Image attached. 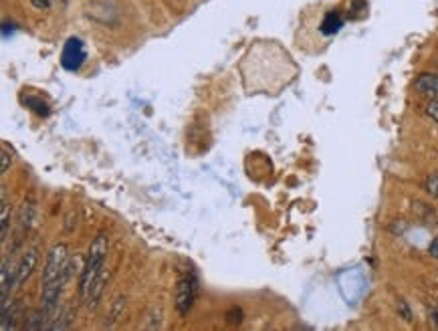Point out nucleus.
I'll return each mask as SVG.
<instances>
[{"mask_svg":"<svg viewBox=\"0 0 438 331\" xmlns=\"http://www.w3.org/2000/svg\"><path fill=\"white\" fill-rule=\"evenodd\" d=\"M87 59V49L83 45L81 39H69L63 47V53H61V65L65 67L67 71H79L83 63Z\"/></svg>","mask_w":438,"mask_h":331,"instance_id":"nucleus-4","label":"nucleus"},{"mask_svg":"<svg viewBox=\"0 0 438 331\" xmlns=\"http://www.w3.org/2000/svg\"><path fill=\"white\" fill-rule=\"evenodd\" d=\"M25 103H27L35 113H39V116H49V106L47 103H43V99H39V97H33V95H28L27 99H25Z\"/></svg>","mask_w":438,"mask_h":331,"instance_id":"nucleus-10","label":"nucleus"},{"mask_svg":"<svg viewBox=\"0 0 438 331\" xmlns=\"http://www.w3.org/2000/svg\"><path fill=\"white\" fill-rule=\"evenodd\" d=\"M0 223H2V242L9 237V200L2 192V204H0Z\"/></svg>","mask_w":438,"mask_h":331,"instance_id":"nucleus-9","label":"nucleus"},{"mask_svg":"<svg viewBox=\"0 0 438 331\" xmlns=\"http://www.w3.org/2000/svg\"><path fill=\"white\" fill-rule=\"evenodd\" d=\"M196 291H198V283L194 275H182L178 281V287H176V309L182 318H186L190 307L196 299Z\"/></svg>","mask_w":438,"mask_h":331,"instance_id":"nucleus-3","label":"nucleus"},{"mask_svg":"<svg viewBox=\"0 0 438 331\" xmlns=\"http://www.w3.org/2000/svg\"><path fill=\"white\" fill-rule=\"evenodd\" d=\"M9 166H11V158H9V152H6V147H2V170H0V172H2V174L9 172Z\"/></svg>","mask_w":438,"mask_h":331,"instance_id":"nucleus-14","label":"nucleus"},{"mask_svg":"<svg viewBox=\"0 0 438 331\" xmlns=\"http://www.w3.org/2000/svg\"><path fill=\"white\" fill-rule=\"evenodd\" d=\"M426 116H428L432 121H437L438 123V99H432V101L426 106Z\"/></svg>","mask_w":438,"mask_h":331,"instance_id":"nucleus-12","label":"nucleus"},{"mask_svg":"<svg viewBox=\"0 0 438 331\" xmlns=\"http://www.w3.org/2000/svg\"><path fill=\"white\" fill-rule=\"evenodd\" d=\"M107 247H109L107 235L99 232L91 242L87 259H85V267H83V273H81L79 295L87 307H94L99 301L101 293H103V285L107 281Z\"/></svg>","mask_w":438,"mask_h":331,"instance_id":"nucleus-1","label":"nucleus"},{"mask_svg":"<svg viewBox=\"0 0 438 331\" xmlns=\"http://www.w3.org/2000/svg\"><path fill=\"white\" fill-rule=\"evenodd\" d=\"M425 188L428 194H432L434 198H438V174H430L425 180Z\"/></svg>","mask_w":438,"mask_h":331,"instance_id":"nucleus-11","label":"nucleus"},{"mask_svg":"<svg viewBox=\"0 0 438 331\" xmlns=\"http://www.w3.org/2000/svg\"><path fill=\"white\" fill-rule=\"evenodd\" d=\"M67 261H69V249L65 242H57L47 254V263L43 269V297H40V309L49 318H53L59 305L61 289L67 279Z\"/></svg>","mask_w":438,"mask_h":331,"instance_id":"nucleus-2","label":"nucleus"},{"mask_svg":"<svg viewBox=\"0 0 438 331\" xmlns=\"http://www.w3.org/2000/svg\"><path fill=\"white\" fill-rule=\"evenodd\" d=\"M428 252L434 257V259H438V239H434L432 242H430V247H428Z\"/></svg>","mask_w":438,"mask_h":331,"instance_id":"nucleus-15","label":"nucleus"},{"mask_svg":"<svg viewBox=\"0 0 438 331\" xmlns=\"http://www.w3.org/2000/svg\"><path fill=\"white\" fill-rule=\"evenodd\" d=\"M39 261V251L37 249H30L28 252H25V257L21 259V263L14 271V287H21L27 283V279L30 277V273L35 271V265Z\"/></svg>","mask_w":438,"mask_h":331,"instance_id":"nucleus-5","label":"nucleus"},{"mask_svg":"<svg viewBox=\"0 0 438 331\" xmlns=\"http://www.w3.org/2000/svg\"><path fill=\"white\" fill-rule=\"evenodd\" d=\"M430 318H432V325H434V327H438V305L434 307V309H432V315H430Z\"/></svg>","mask_w":438,"mask_h":331,"instance_id":"nucleus-16","label":"nucleus"},{"mask_svg":"<svg viewBox=\"0 0 438 331\" xmlns=\"http://www.w3.org/2000/svg\"><path fill=\"white\" fill-rule=\"evenodd\" d=\"M11 287H14V279L13 273L9 271V263L4 261V263H2V289H0V293H2V303L9 301L6 295H9V289H11Z\"/></svg>","mask_w":438,"mask_h":331,"instance_id":"nucleus-8","label":"nucleus"},{"mask_svg":"<svg viewBox=\"0 0 438 331\" xmlns=\"http://www.w3.org/2000/svg\"><path fill=\"white\" fill-rule=\"evenodd\" d=\"M342 27H344V16L337 13V11H330V13L325 14V18L321 21V33L323 35H335V33H339L342 30Z\"/></svg>","mask_w":438,"mask_h":331,"instance_id":"nucleus-7","label":"nucleus"},{"mask_svg":"<svg viewBox=\"0 0 438 331\" xmlns=\"http://www.w3.org/2000/svg\"><path fill=\"white\" fill-rule=\"evenodd\" d=\"M414 89L420 95H425V97L438 99V75L437 73H422V75H418L416 81H414Z\"/></svg>","mask_w":438,"mask_h":331,"instance_id":"nucleus-6","label":"nucleus"},{"mask_svg":"<svg viewBox=\"0 0 438 331\" xmlns=\"http://www.w3.org/2000/svg\"><path fill=\"white\" fill-rule=\"evenodd\" d=\"M30 4H33L37 11H47V9H51L53 0H30Z\"/></svg>","mask_w":438,"mask_h":331,"instance_id":"nucleus-13","label":"nucleus"}]
</instances>
